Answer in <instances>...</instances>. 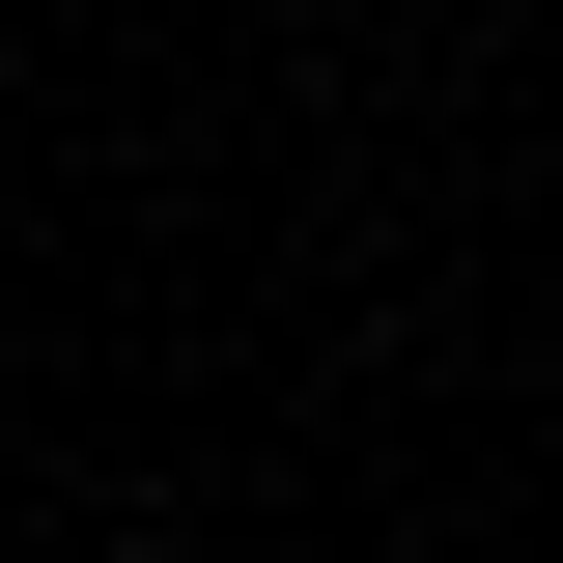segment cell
I'll use <instances>...</instances> for the list:
<instances>
[]
</instances>
